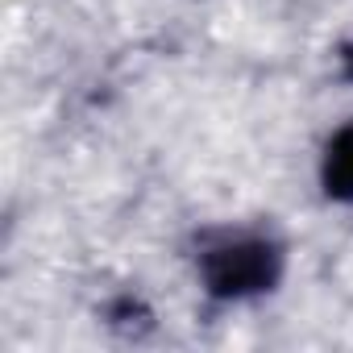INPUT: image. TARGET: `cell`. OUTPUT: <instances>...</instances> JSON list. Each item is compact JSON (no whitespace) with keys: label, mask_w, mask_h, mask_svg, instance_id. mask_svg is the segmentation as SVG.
<instances>
[{"label":"cell","mask_w":353,"mask_h":353,"mask_svg":"<svg viewBox=\"0 0 353 353\" xmlns=\"http://www.w3.org/2000/svg\"><path fill=\"white\" fill-rule=\"evenodd\" d=\"M349 75H353V54H349Z\"/></svg>","instance_id":"3957f363"},{"label":"cell","mask_w":353,"mask_h":353,"mask_svg":"<svg viewBox=\"0 0 353 353\" xmlns=\"http://www.w3.org/2000/svg\"><path fill=\"white\" fill-rule=\"evenodd\" d=\"M324 188L328 196H341V200L353 196V125L341 129L324 150Z\"/></svg>","instance_id":"7a4b0ae2"},{"label":"cell","mask_w":353,"mask_h":353,"mask_svg":"<svg viewBox=\"0 0 353 353\" xmlns=\"http://www.w3.org/2000/svg\"><path fill=\"white\" fill-rule=\"evenodd\" d=\"M204 279L216 295H250L270 287L274 279V250L262 241H233L204 258Z\"/></svg>","instance_id":"6da1fadb"}]
</instances>
